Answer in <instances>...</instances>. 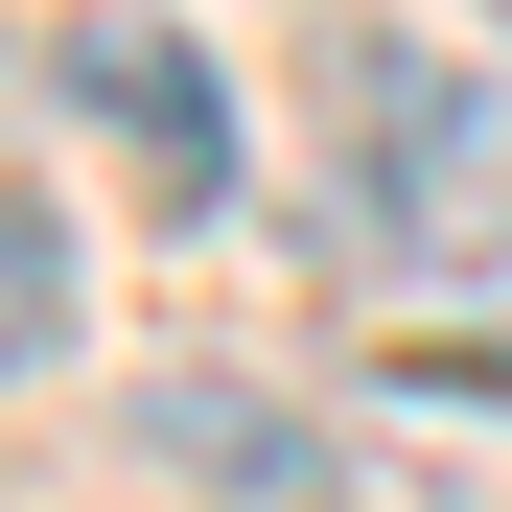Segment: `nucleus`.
I'll use <instances>...</instances> for the list:
<instances>
[{
	"instance_id": "20e7f679",
	"label": "nucleus",
	"mask_w": 512,
	"mask_h": 512,
	"mask_svg": "<svg viewBox=\"0 0 512 512\" xmlns=\"http://www.w3.org/2000/svg\"><path fill=\"white\" fill-rule=\"evenodd\" d=\"M140 443L163 466H233V489H303V419H256V396H163Z\"/></svg>"
},
{
	"instance_id": "7ed1b4c3",
	"label": "nucleus",
	"mask_w": 512,
	"mask_h": 512,
	"mask_svg": "<svg viewBox=\"0 0 512 512\" xmlns=\"http://www.w3.org/2000/svg\"><path fill=\"white\" fill-rule=\"evenodd\" d=\"M70 326H94V280H70V233H47L24 187H0V373H47Z\"/></svg>"
},
{
	"instance_id": "f257e3e1",
	"label": "nucleus",
	"mask_w": 512,
	"mask_h": 512,
	"mask_svg": "<svg viewBox=\"0 0 512 512\" xmlns=\"http://www.w3.org/2000/svg\"><path fill=\"white\" fill-rule=\"evenodd\" d=\"M326 140H350V233L396 280H512V94L396 24H326Z\"/></svg>"
},
{
	"instance_id": "f03ea898",
	"label": "nucleus",
	"mask_w": 512,
	"mask_h": 512,
	"mask_svg": "<svg viewBox=\"0 0 512 512\" xmlns=\"http://www.w3.org/2000/svg\"><path fill=\"white\" fill-rule=\"evenodd\" d=\"M70 94L163 163V210H210V187H233V94H210V47H187V24H140V0H117V24H70Z\"/></svg>"
},
{
	"instance_id": "39448f33",
	"label": "nucleus",
	"mask_w": 512,
	"mask_h": 512,
	"mask_svg": "<svg viewBox=\"0 0 512 512\" xmlns=\"http://www.w3.org/2000/svg\"><path fill=\"white\" fill-rule=\"evenodd\" d=\"M489 24H512V0H489Z\"/></svg>"
}]
</instances>
